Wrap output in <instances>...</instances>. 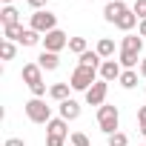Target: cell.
Returning <instances> with one entry per match:
<instances>
[{
  "label": "cell",
  "instance_id": "obj_17",
  "mask_svg": "<svg viewBox=\"0 0 146 146\" xmlns=\"http://www.w3.org/2000/svg\"><path fill=\"white\" fill-rule=\"evenodd\" d=\"M69 83H54L52 89H49V98L52 100H57V103H63V100H69Z\"/></svg>",
  "mask_w": 146,
  "mask_h": 146
},
{
  "label": "cell",
  "instance_id": "obj_35",
  "mask_svg": "<svg viewBox=\"0 0 146 146\" xmlns=\"http://www.w3.org/2000/svg\"><path fill=\"white\" fill-rule=\"evenodd\" d=\"M106 3H115V0H103V6H106Z\"/></svg>",
  "mask_w": 146,
  "mask_h": 146
},
{
  "label": "cell",
  "instance_id": "obj_33",
  "mask_svg": "<svg viewBox=\"0 0 146 146\" xmlns=\"http://www.w3.org/2000/svg\"><path fill=\"white\" fill-rule=\"evenodd\" d=\"M137 72H140V75H143V78H146V57H143V60H140V66H137Z\"/></svg>",
  "mask_w": 146,
  "mask_h": 146
},
{
  "label": "cell",
  "instance_id": "obj_37",
  "mask_svg": "<svg viewBox=\"0 0 146 146\" xmlns=\"http://www.w3.org/2000/svg\"><path fill=\"white\" fill-rule=\"evenodd\" d=\"M143 95H146V86H143Z\"/></svg>",
  "mask_w": 146,
  "mask_h": 146
},
{
  "label": "cell",
  "instance_id": "obj_16",
  "mask_svg": "<svg viewBox=\"0 0 146 146\" xmlns=\"http://www.w3.org/2000/svg\"><path fill=\"white\" fill-rule=\"evenodd\" d=\"M137 23H140V20H137V15H135V12L129 9V12H126V15H123V17H120V20H117L115 26H117L120 32H132V29H135Z\"/></svg>",
  "mask_w": 146,
  "mask_h": 146
},
{
  "label": "cell",
  "instance_id": "obj_25",
  "mask_svg": "<svg viewBox=\"0 0 146 146\" xmlns=\"http://www.w3.org/2000/svg\"><path fill=\"white\" fill-rule=\"evenodd\" d=\"M69 140H72V146H92V143H89V137H86L83 132H72V137H69Z\"/></svg>",
  "mask_w": 146,
  "mask_h": 146
},
{
  "label": "cell",
  "instance_id": "obj_18",
  "mask_svg": "<svg viewBox=\"0 0 146 146\" xmlns=\"http://www.w3.org/2000/svg\"><path fill=\"white\" fill-rule=\"evenodd\" d=\"M0 20H3V26H15V23H20V12H17L15 6H3Z\"/></svg>",
  "mask_w": 146,
  "mask_h": 146
},
{
  "label": "cell",
  "instance_id": "obj_10",
  "mask_svg": "<svg viewBox=\"0 0 146 146\" xmlns=\"http://www.w3.org/2000/svg\"><path fill=\"white\" fill-rule=\"evenodd\" d=\"M140 49H143V37L140 35H126L123 43H120V52H126V54H140Z\"/></svg>",
  "mask_w": 146,
  "mask_h": 146
},
{
  "label": "cell",
  "instance_id": "obj_1",
  "mask_svg": "<svg viewBox=\"0 0 146 146\" xmlns=\"http://www.w3.org/2000/svg\"><path fill=\"white\" fill-rule=\"evenodd\" d=\"M95 83H98V72L86 69V66H78L75 72H72V78H69V86L75 92H89Z\"/></svg>",
  "mask_w": 146,
  "mask_h": 146
},
{
  "label": "cell",
  "instance_id": "obj_29",
  "mask_svg": "<svg viewBox=\"0 0 146 146\" xmlns=\"http://www.w3.org/2000/svg\"><path fill=\"white\" fill-rule=\"evenodd\" d=\"M26 3H29L35 12H40V9H46V6H49V0H26Z\"/></svg>",
  "mask_w": 146,
  "mask_h": 146
},
{
  "label": "cell",
  "instance_id": "obj_27",
  "mask_svg": "<svg viewBox=\"0 0 146 146\" xmlns=\"http://www.w3.org/2000/svg\"><path fill=\"white\" fill-rule=\"evenodd\" d=\"M29 89H32V95H35V98H43V95H46V83H43V80H40V83H35V86H29Z\"/></svg>",
  "mask_w": 146,
  "mask_h": 146
},
{
  "label": "cell",
  "instance_id": "obj_9",
  "mask_svg": "<svg viewBox=\"0 0 146 146\" xmlns=\"http://www.w3.org/2000/svg\"><path fill=\"white\" fill-rule=\"evenodd\" d=\"M20 78H23L29 86L40 83V80H43V69H40V63H26V66H23V72H20Z\"/></svg>",
  "mask_w": 146,
  "mask_h": 146
},
{
  "label": "cell",
  "instance_id": "obj_13",
  "mask_svg": "<svg viewBox=\"0 0 146 146\" xmlns=\"http://www.w3.org/2000/svg\"><path fill=\"white\" fill-rule=\"evenodd\" d=\"M95 52H98L103 60H112V57H115V40H112V37H100Z\"/></svg>",
  "mask_w": 146,
  "mask_h": 146
},
{
  "label": "cell",
  "instance_id": "obj_19",
  "mask_svg": "<svg viewBox=\"0 0 146 146\" xmlns=\"http://www.w3.org/2000/svg\"><path fill=\"white\" fill-rule=\"evenodd\" d=\"M23 32H26V29H23V23H15V26H3V37H6V40H12V43H15V40L20 43Z\"/></svg>",
  "mask_w": 146,
  "mask_h": 146
},
{
  "label": "cell",
  "instance_id": "obj_14",
  "mask_svg": "<svg viewBox=\"0 0 146 146\" xmlns=\"http://www.w3.org/2000/svg\"><path fill=\"white\" fill-rule=\"evenodd\" d=\"M100 60H103V57H100L98 52H83V54H80V63H78V66H86V69H95V72H100V66H103Z\"/></svg>",
  "mask_w": 146,
  "mask_h": 146
},
{
  "label": "cell",
  "instance_id": "obj_36",
  "mask_svg": "<svg viewBox=\"0 0 146 146\" xmlns=\"http://www.w3.org/2000/svg\"><path fill=\"white\" fill-rule=\"evenodd\" d=\"M3 3H6V6H12V0H3Z\"/></svg>",
  "mask_w": 146,
  "mask_h": 146
},
{
  "label": "cell",
  "instance_id": "obj_30",
  "mask_svg": "<svg viewBox=\"0 0 146 146\" xmlns=\"http://www.w3.org/2000/svg\"><path fill=\"white\" fill-rule=\"evenodd\" d=\"M3 146H26V140H23V137H9Z\"/></svg>",
  "mask_w": 146,
  "mask_h": 146
},
{
  "label": "cell",
  "instance_id": "obj_21",
  "mask_svg": "<svg viewBox=\"0 0 146 146\" xmlns=\"http://www.w3.org/2000/svg\"><path fill=\"white\" fill-rule=\"evenodd\" d=\"M69 52H75L78 57H80L83 52H89V46H86V37H69Z\"/></svg>",
  "mask_w": 146,
  "mask_h": 146
},
{
  "label": "cell",
  "instance_id": "obj_2",
  "mask_svg": "<svg viewBox=\"0 0 146 146\" xmlns=\"http://www.w3.org/2000/svg\"><path fill=\"white\" fill-rule=\"evenodd\" d=\"M117 123H120V112H117V106H100L98 109V126H100V132L109 137V135H115L117 132Z\"/></svg>",
  "mask_w": 146,
  "mask_h": 146
},
{
  "label": "cell",
  "instance_id": "obj_12",
  "mask_svg": "<svg viewBox=\"0 0 146 146\" xmlns=\"http://www.w3.org/2000/svg\"><path fill=\"white\" fill-rule=\"evenodd\" d=\"M60 117H63V120H78V117H80V103L72 100V98L63 100V103H60Z\"/></svg>",
  "mask_w": 146,
  "mask_h": 146
},
{
  "label": "cell",
  "instance_id": "obj_28",
  "mask_svg": "<svg viewBox=\"0 0 146 146\" xmlns=\"http://www.w3.org/2000/svg\"><path fill=\"white\" fill-rule=\"evenodd\" d=\"M66 137H54V135H46V146H63Z\"/></svg>",
  "mask_w": 146,
  "mask_h": 146
},
{
  "label": "cell",
  "instance_id": "obj_31",
  "mask_svg": "<svg viewBox=\"0 0 146 146\" xmlns=\"http://www.w3.org/2000/svg\"><path fill=\"white\" fill-rule=\"evenodd\" d=\"M137 123H140V126L146 123V106H140V109H137Z\"/></svg>",
  "mask_w": 146,
  "mask_h": 146
},
{
  "label": "cell",
  "instance_id": "obj_20",
  "mask_svg": "<svg viewBox=\"0 0 146 146\" xmlns=\"http://www.w3.org/2000/svg\"><path fill=\"white\" fill-rule=\"evenodd\" d=\"M117 83H120L123 89H135V86H137V72H135V69H126Z\"/></svg>",
  "mask_w": 146,
  "mask_h": 146
},
{
  "label": "cell",
  "instance_id": "obj_7",
  "mask_svg": "<svg viewBox=\"0 0 146 146\" xmlns=\"http://www.w3.org/2000/svg\"><path fill=\"white\" fill-rule=\"evenodd\" d=\"M106 92H109V83H106V80H98V83L86 92V103H89V106H103Z\"/></svg>",
  "mask_w": 146,
  "mask_h": 146
},
{
  "label": "cell",
  "instance_id": "obj_3",
  "mask_svg": "<svg viewBox=\"0 0 146 146\" xmlns=\"http://www.w3.org/2000/svg\"><path fill=\"white\" fill-rule=\"evenodd\" d=\"M23 109H26V117H29L32 123H49V120H52V106H46L43 98H32Z\"/></svg>",
  "mask_w": 146,
  "mask_h": 146
},
{
  "label": "cell",
  "instance_id": "obj_5",
  "mask_svg": "<svg viewBox=\"0 0 146 146\" xmlns=\"http://www.w3.org/2000/svg\"><path fill=\"white\" fill-rule=\"evenodd\" d=\"M69 46V35L66 32H60V29H54V32H49V35H43V52H60V49H66Z\"/></svg>",
  "mask_w": 146,
  "mask_h": 146
},
{
  "label": "cell",
  "instance_id": "obj_32",
  "mask_svg": "<svg viewBox=\"0 0 146 146\" xmlns=\"http://www.w3.org/2000/svg\"><path fill=\"white\" fill-rule=\"evenodd\" d=\"M137 35H140V37H146V20H140V23H137Z\"/></svg>",
  "mask_w": 146,
  "mask_h": 146
},
{
  "label": "cell",
  "instance_id": "obj_22",
  "mask_svg": "<svg viewBox=\"0 0 146 146\" xmlns=\"http://www.w3.org/2000/svg\"><path fill=\"white\" fill-rule=\"evenodd\" d=\"M43 37H40V32H35V29H26L23 32V37H20V46H37Z\"/></svg>",
  "mask_w": 146,
  "mask_h": 146
},
{
  "label": "cell",
  "instance_id": "obj_26",
  "mask_svg": "<svg viewBox=\"0 0 146 146\" xmlns=\"http://www.w3.org/2000/svg\"><path fill=\"white\" fill-rule=\"evenodd\" d=\"M132 12L137 15V20H146V0H135V6H132Z\"/></svg>",
  "mask_w": 146,
  "mask_h": 146
},
{
  "label": "cell",
  "instance_id": "obj_11",
  "mask_svg": "<svg viewBox=\"0 0 146 146\" xmlns=\"http://www.w3.org/2000/svg\"><path fill=\"white\" fill-rule=\"evenodd\" d=\"M46 135L66 137V135H69V120H63V117H52V120L46 123Z\"/></svg>",
  "mask_w": 146,
  "mask_h": 146
},
{
  "label": "cell",
  "instance_id": "obj_24",
  "mask_svg": "<svg viewBox=\"0 0 146 146\" xmlns=\"http://www.w3.org/2000/svg\"><path fill=\"white\" fill-rule=\"evenodd\" d=\"M106 140H109V146H126V143H129V137H126L123 132H115V135H109Z\"/></svg>",
  "mask_w": 146,
  "mask_h": 146
},
{
  "label": "cell",
  "instance_id": "obj_4",
  "mask_svg": "<svg viewBox=\"0 0 146 146\" xmlns=\"http://www.w3.org/2000/svg\"><path fill=\"white\" fill-rule=\"evenodd\" d=\"M29 29H35V32H40V35H49V32H54V29H57V17H54L52 12L40 9V12H35V15H32Z\"/></svg>",
  "mask_w": 146,
  "mask_h": 146
},
{
  "label": "cell",
  "instance_id": "obj_6",
  "mask_svg": "<svg viewBox=\"0 0 146 146\" xmlns=\"http://www.w3.org/2000/svg\"><path fill=\"white\" fill-rule=\"evenodd\" d=\"M126 12H129V6L123 3V0L106 3V6H103V20H106V23H117V20H120V17L126 15Z\"/></svg>",
  "mask_w": 146,
  "mask_h": 146
},
{
  "label": "cell",
  "instance_id": "obj_34",
  "mask_svg": "<svg viewBox=\"0 0 146 146\" xmlns=\"http://www.w3.org/2000/svg\"><path fill=\"white\" fill-rule=\"evenodd\" d=\"M137 132H140V135H143V137H146V123H143V126H140V129H137Z\"/></svg>",
  "mask_w": 146,
  "mask_h": 146
},
{
  "label": "cell",
  "instance_id": "obj_23",
  "mask_svg": "<svg viewBox=\"0 0 146 146\" xmlns=\"http://www.w3.org/2000/svg\"><path fill=\"white\" fill-rule=\"evenodd\" d=\"M15 54H17V49H15L12 40H3V43H0V57H3V60H12Z\"/></svg>",
  "mask_w": 146,
  "mask_h": 146
},
{
  "label": "cell",
  "instance_id": "obj_15",
  "mask_svg": "<svg viewBox=\"0 0 146 146\" xmlns=\"http://www.w3.org/2000/svg\"><path fill=\"white\" fill-rule=\"evenodd\" d=\"M37 63H40V69H46V72H54V69L60 66V60H57V54H54V52H40Z\"/></svg>",
  "mask_w": 146,
  "mask_h": 146
},
{
  "label": "cell",
  "instance_id": "obj_8",
  "mask_svg": "<svg viewBox=\"0 0 146 146\" xmlns=\"http://www.w3.org/2000/svg\"><path fill=\"white\" fill-rule=\"evenodd\" d=\"M120 75H123L120 60H103V66H100V80L112 83V80H120Z\"/></svg>",
  "mask_w": 146,
  "mask_h": 146
}]
</instances>
